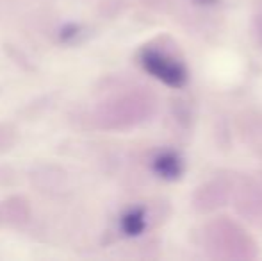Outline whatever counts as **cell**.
<instances>
[{
	"label": "cell",
	"mask_w": 262,
	"mask_h": 261,
	"mask_svg": "<svg viewBox=\"0 0 262 261\" xmlns=\"http://www.w3.org/2000/svg\"><path fill=\"white\" fill-rule=\"evenodd\" d=\"M143 66L148 70L154 77L161 79L162 83L169 84V86H180L186 81V72L177 61L164 57L159 52H148L143 54Z\"/></svg>",
	"instance_id": "cell-1"
},
{
	"label": "cell",
	"mask_w": 262,
	"mask_h": 261,
	"mask_svg": "<svg viewBox=\"0 0 262 261\" xmlns=\"http://www.w3.org/2000/svg\"><path fill=\"white\" fill-rule=\"evenodd\" d=\"M145 227V218L141 211H132L123 218V229L128 234H139Z\"/></svg>",
	"instance_id": "cell-2"
},
{
	"label": "cell",
	"mask_w": 262,
	"mask_h": 261,
	"mask_svg": "<svg viewBox=\"0 0 262 261\" xmlns=\"http://www.w3.org/2000/svg\"><path fill=\"white\" fill-rule=\"evenodd\" d=\"M156 167L166 177H173V175L179 174V161H177L175 156H161L156 161Z\"/></svg>",
	"instance_id": "cell-3"
}]
</instances>
